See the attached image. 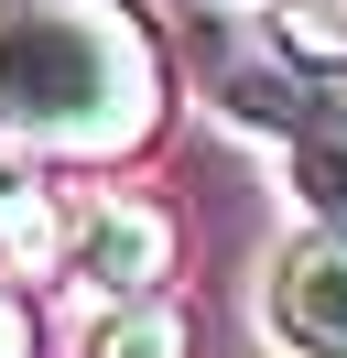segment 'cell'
Here are the masks:
<instances>
[{
  "mask_svg": "<svg viewBox=\"0 0 347 358\" xmlns=\"http://www.w3.org/2000/svg\"><path fill=\"white\" fill-rule=\"evenodd\" d=\"M163 109V55L120 0H0V131L43 152H130Z\"/></svg>",
  "mask_w": 347,
  "mask_h": 358,
  "instance_id": "obj_1",
  "label": "cell"
},
{
  "mask_svg": "<svg viewBox=\"0 0 347 358\" xmlns=\"http://www.w3.org/2000/svg\"><path fill=\"white\" fill-rule=\"evenodd\" d=\"M271 336L293 358H347V228H315L271 261Z\"/></svg>",
  "mask_w": 347,
  "mask_h": 358,
  "instance_id": "obj_2",
  "label": "cell"
},
{
  "mask_svg": "<svg viewBox=\"0 0 347 358\" xmlns=\"http://www.w3.org/2000/svg\"><path fill=\"white\" fill-rule=\"evenodd\" d=\"M163 261H174V228L152 217V206H98V217L76 228V271L98 293H152Z\"/></svg>",
  "mask_w": 347,
  "mask_h": 358,
  "instance_id": "obj_3",
  "label": "cell"
},
{
  "mask_svg": "<svg viewBox=\"0 0 347 358\" xmlns=\"http://www.w3.org/2000/svg\"><path fill=\"white\" fill-rule=\"evenodd\" d=\"M260 120H282L293 131V196L315 206L325 228H347V109H260Z\"/></svg>",
  "mask_w": 347,
  "mask_h": 358,
  "instance_id": "obj_4",
  "label": "cell"
},
{
  "mask_svg": "<svg viewBox=\"0 0 347 358\" xmlns=\"http://www.w3.org/2000/svg\"><path fill=\"white\" fill-rule=\"evenodd\" d=\"M65 250V217H55V196H43L22 163H0V261L11 271H43Z\"/></svg>",
  "mask_w": 347,
  "mask_h": 358,
  "instance_id": "obj_5",
  "label": "cell"
},
{
  "mask_svg": "<svg viewBox=\"0 0 347 358\" xmlns=\"http://www.w3.org/2000/svg\"><path fill=\"white\" fill-rule=\"evenodd\" d=\"M87 358H185V315L152 304V293H130L120 315H98V326H87Z\"/></svg>",
  "mask_w": 347,
  "mask_h": 358,
  "instance_id": "obj_6",
  "label": "cell"
},
{
  "mask_svg": "<svg viewBox=\"0 0 347 358\" xmlns=\"http://www.w3.org/2000/svg\"><path fill=\"white\" fill-rule=\"evenodd\" d=\"M271 44L293 66H347V0H271Z\"/></svg>",
  "mask_w": 347,
  "mask_h": 358,
  "instance_id": "obj_7",
  "label": "cell"
},
{
  "mask_svg": "<svg viewBox=\"0 0 347 358\" xmlns=\"http://www.w3.org/2000/svg\"><path fill=\"white\" fill-rule=\"evenodd\" d=\"M22 348H33V326H22V304L0 293V358H22Z\"/></svg>",
  "mask_w": 347,
  "mask_h": 358,
  "instance_id": "obj_8",
  "label": "cell"
}]
</instances>
